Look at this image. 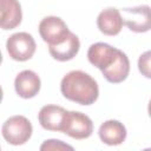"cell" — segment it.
I'll list each match as a JSON object with an SVG mask.
<instances>
[{
  "label": "cell",
  "mask_w": 151,
  "mask_h": 151,
  "mask_svg": "<svg viewBox=\"0 0 151 151\" xmlns=\"http://www.w3.org/2000/svg\"><path fill=\"white\" fill-rule=\"evenodd\" d=\"M60 91L66 99L80 105H91L99 96L97 81L90 74L79 70L71 71L63 78Z\"/></svg>",
  "instance_id": "obj_1"
},
{
  "label": "cell",
  "mask_w": 151,
  "mask_h": 151,
  "mask_svg": "<svg viewBox=\"0 0 151 151\" xmlns=\"http://www.w3.org/2000/svg\"><path fill=\"white\" fill-rule=\"evenodd\" d=\"M33 127L31 122L24 116L9 117L1 127L2 137L11 145H22L31 138Z\"/></svg>",
  "instance_id": "obj_2"
},
{
  "label": "cell",
  "mask_w": 151,
  "mask_h": 151,
  "mask_svg": "<svg viewBox=\"0 0 151 151\" xmlns=\"http://www.w3.org/2000/svg\"><path fill=\"white\" fill-rule=\"evenodd\" d=\"M6 47L13 60L26 61L33 57L37 45L31 34L26 32H18L7 39Z\"/></svg>",
  "instance_id": "obj_3"
},
{
  "label": "cell",
  "mask_w": 151,
  "mask_h": 151,
  "mask_svg": "<svg viewBox=\"0 0 151 151\" xmlns=\"http://www.w3.org/2000/svg\"><path fill=\"white\" fill-rule=\"evenodd\" d=\"M63 132L74 139H86L93 132V123L88 116L78 111H68Z\"/></svg>",
  "instance_id": "obj_4"
},
{
  "label": "cell",
  "mask_w": 151,
  "mask_h": 151,
  "mask_svg": "<svg viewBox=\"0 0 151 151\" xmlns=\"http://www.w3.org/2000/svg\"><path fill=\"white\" fill-rule=\"evenodd\" d=\"M120 52V50L106 42H96L90 46L87 51V59L93 66L104 72L114 64Z\"/></svg>",
  "instance_id": "obj_5"
},
{
  "label": "cell",
  "mask_w": 151,
  "mask_h": 151,
  "mask_svg": "<svg viewBox=\"0 0 151 151\" xmlns=\"http://www.w3.org/2000/svg\"><path fill=\"white\" fill-rule=\"evenodd\" d=\"M124 25L132 32L144 33L151 31V7L140 5L132 8H123Z\"/></svg>",
  "instance_id": "obj_6"
},
{
  "label": "cell",
  "mask_w": 151,
  "mask_h": 151,
  "mask_svg": "<svg viewBox=\"0 0 151 151\" xmlns=\"http://www.w3.org/2000/svg\"><path fill=\"white\" fill-rule=\"evenodd\" d=\"M70 32L64 20L58 17H46L39 24V34L48 46L61 42Z\"/></svg>",
  "instance_id": "obj_7"
},
{
  "label": "cell",
  "mask_w": 151,
  "mask_h": 151,
  "mask_svg": "<svg viewBox=\"0 0 151 151\" xmlns=\"http://www.w3.org/2000/svg\"><path fill=\"white\" fill-rule=\"evenodd\" d=\"M67 112L61 106L57 105H45L41 107L38 114V119L42 129L47 131H58L63 132L64 123L67 116Z\"/></svg>",
  "instance_id": "obj_8"
},
{
  "label": "cell",
  "mask_w": 151,
  "mask_h": 151,
  "mask_svg": "<svg viewBox=\"0 0 151 151\" xmlns=\"http://www.w3.org/2000/svg\"><path fill=\"white\" fill-rule=\"evenodd\" d=\"M41 81L39 76L31 70L21 71L14 79V88L19 97L29 99L35 97L40 91Z\"/></svg>",
  "instance_id": "obj_9"
},
{
  "label": "cell",
  "mask_w": 151,
  "mask_h": 151,
  "mask_svg": "<svg viewBox=\"0 0 151 151\" xmlns=\"http://www.w3.org/2000/svg\"><path fill=\"white\" fill-rule=\"evenodd\" d=\"M124 25L123 17L119 9L114 7L106 8L101 11L97 18V26L101 33L105 35H117L120 33Z\"/></svg>",
  "instance_id": "obj_10"
},
{
  "label": "cell",
  "mask_w": 151,
  "mask_h": 151,
  "mask_svg": "<svg viewBox=\"0 0 151 151\" xmlns=\"http://www.w3.org/2000/svg\"><path fill=\"white\" fill-rule=\"evenodd\" d=\"M80 48V41L78 37L70 32L68 35L59 44L55 45H50L48 46V52L52 55L53 59L58 61H68L73 59Z\"/></svg>",
  "instance_id": "obj_11"
},
{
  "label": "cell",
  "mask_w": 151,
  "mask_h": 151,
  "mask_svg": "<svg viewBox=\"0 0 151 151\" xmlns=\"http://www.w3.org/2000/svg\"><path fill=\"white\" fill-rule=\"evenodd\" d=\"M99 138L106 145H120L126 139V129L119 120L110 119L104 122L99 127Z\"/></svg>",
  "instance_id": "obj_12"
},
{
  "label": "cell",
  "mask_w": 151,
  "mask_h": 151,
  "mask_svg": "<svg viewBox=\"0 0 151 151\" xmlns=\"http://www.w3.org/2000/svg\"><path fill=\"white\" fill-rule=\"evenodd\" d=\"M0 26L2 29H13L20 25L22 13L18 0H0Z\"/></svg>",
  "instance_id": "obj_13"
},
{
  "label": "cell",
  "mask_w": 151,
  "mask_h": 151,
  "mask_svg": "<svg viewBox=\"0 0 151 151\" xmlns=\"http://www.w3.org/2000/svg\"><path fill=\"white\" fill-rule=\"evenodd\" d=\"M129 72H130V61H129L127 55L122 51L118 59L114 61V64L101 73L109 83L118 84V83L124 81L127 78Z\"/></svg>",
  "instance_id": "obj_14"
},
{
  "label": "cell",
  "mask_w": 151,
  "mask_h": 151,
  "mask_svg": "<svg viewBox=\"0 0 151 151\" xmlns=\"http://www.w3.org/2000/svg\"><path fill=\"white\" fill-rule=\"evenodd\" d=\"M138 70L142 73V76L151 79V51H146L139 57Z\"/></svg>",
  "instance_id": "obj_15"
},
{
  "label": "cell",
  "mask_w": 151,
  "mask_h": 151,
  "mask_svg": "<svg viewBox=\"0 0 151 151\" xmlns=\"http://www.w3.org/2000/svg\"><path fill=\"white\" fill-rule=\"evenodd\" d=\"M73 150V147L68 144H65L63 143L61 140H58V139H48V140H45L41 146H40V150L44 151V150Z\"/></svg>",
  "instance_id": "obj_16"
},
{
  "label": "cell",
  "mask_w": 151,
  "mask_h": 151,
  "mask_svg": "<svg viewBox=\"0 0 151 151\" xmlns=\"http://www.w3.org/2000/svg\"><path fill=\"white\" fill-rule=\"evenodd\" d=\"M147 112H149V116L151 117V100L149 101V106H147Z\"/></svg>",
  "instance_id": "obj_17"
}]
</instances>
